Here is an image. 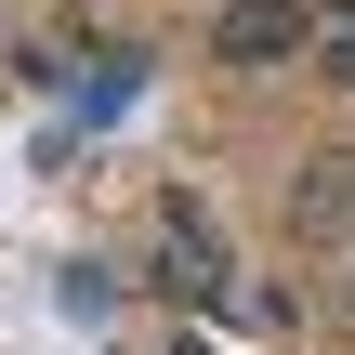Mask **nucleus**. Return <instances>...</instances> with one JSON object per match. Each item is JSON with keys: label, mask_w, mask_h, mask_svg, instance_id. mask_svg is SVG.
I'll return each instance as SVG.
<instances>
[{"label": "nucleus", "mask_w": 355, "mask_h": 355, "mask_svg": "<svg viewBox=\"0 0 355 355\" xmlns=\"http://www.w3.org/2000/svg\"><path fill=\"white\" fill-rule=\"evenodd\" d=\"M316 53H329V79H343V92H355V0H343V26H329Z\"/></svg>", "instance_id": "nucleus-4"}, {"label": "nucleus", "mask_w": 355, "mask_h": 355, "mask_svg": "<svg viewBox=\"0 0 355 355\" xmlns=\"http://www.w3.org/2000/svg\"><path fill=\"white\" fill-rule=\"evenodd\" d=\"M290 224H303V237H355V158H316V171L290 184Z\"/></svg>", "instance_id": "nucleus-3"}, {"label": "nucleus", "mask_w": 355, "mask_h": 355, "mask_svg": "<svg viewBox=\"0 0 355 355\" xmlns=\"http://www.w3.org/2000/svg\"><path fill=\"white\" fill-rule=\"evenodd\" d=\"M316 26H303V0H224V26H211V53L224 66H290Z\"/></svg>", "instance_id": "nucleus-2"}, {"label": "nucleus", "mask_w": 355, "mask_h": 355, "mask_svg": "<svg viewBox=\"0 0 355 355\" xmlns=\"http://www.w3.org/2000/svg\"><path fill=\"white\" fill-rule=\"evenodd\" d=\"M158 290H171V303H224V290H237V263H224V237H211L198 198L158 211Z\"/></svg>", "instance_id": "nucleus-1"}]
</instances>
